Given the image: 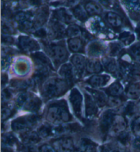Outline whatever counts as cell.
<instances>
[{
	"label": "cell",
	"mask_w": 140,
	"mask_h": 152,
	"mask_svg": "<svg viewBox=\"0 0 140 152\" xmlns=\"http://www.w3.org/2000/svg\"><path fill=\"white\" fill-rule=\"evenodd\" d=\"M29 1L32 6H39L41 4V0H29Z\"/></svg>",
	"instance_id": "obj_56"
},
{
	"label": "cell",
	"mask_w": 140,
	"mask_h": 152,
	"mask_svg": "<svg viewBox=\"0 0 140 152\" xmlns=\"http://www.w3.org/2000/svg\"><path fill=\"white\" fill-rule=\"evenodd\" d=\"M137 36H138V39L140 41V27H139L137 30Z\"/></svg>",
	"instance_id": "obj_58"
},
{
	"label": "cell",
	"mask_w": 140,
	"mask_h": 152,
	"mask_svg": "<svg viewBox=\"0 0 140 152\" xmlns=\"http://www.w3.org/2000/svg\"><path fill=\"white\" fill-rule=\"evenodd\" d=\"M73 152H80L79 150H77V149H76V150H75Z\"/></svg>",
	"instance_id": "obj_59"
},
{
	"label": "cell",
	"mask_w": 140,
	"mask_h": 152,
	"mask_svg": "<svg viewBox=\"0 0 140 152\" xmlns=\"http://www.w3.org/2000/svg\"><path fill=\"white\" fill-rule=\"evenodd\" d=\"M85 9L88 15L95 16V15H99L102 12V8L99 4L95 1H88L86 4Z\"/></svg>",
	"instance_id": "obj_39"
},
{
	"label": "cell",
	"mask_w": 140,
	"mask_h": 152,
	"mask_svg": "<svg viewBox=\"0 0 140 152\" xmlns=\"http://www.w3.org/2000/svg\"><path fill=\"white\" fill-rule=\"evenodd\" d=\"M104 71L110 75L118 79V63L115 58L105 56L101 58Z\"/></svg>",
	"instance_id": "obj_21"
},
{
	"label": "cell",
	"mask_w": 140,
	"mask_h": 152,
	"mask_svg": "<svg viewBox=\"0 0 140 152\" xmlns=\"http://www.w3.org/2000/svg\"><path fill=\"white\" fill-rule=\"evenodd\" d=\"M100 2V4H101L102 5L105 6V7H110V6L112 4V0H98Z\"/></svg>",
	"instance_id": "obj_54"
},
{
	"label": "cell",
	"mask_w": 140,
	"mask_h": 152,
	"mask_svg": "<svg viewBox=\"0 0 140 152\" xmlns=\"http://www.w3.org/2000/svg\"><path fill=\"white\" fill-rule=\"evenodd\" d=\"M84 96V118L86 120L96 119L102 111L90 94L83 91Z\"/></svg>",
	"instance_id": "obj_9"
},
{
	"label": "cell",
	"mask_w": 140,
	"mask_h": 152,
	"mask_svg": "<svg viewBox=\"0 0 140 152\" xmlns=\"http://www.w3.org/2000/svg\"><path fill=\"white\" fill-rule=\"evenodd\" d=\"M55 19L64 23L69 24L73 21V16L67 10L60 8L55 12Z\"/></svg>",
	"instance_id": "obj_32"
},
{
	"label": "cell",
	"mask_w": 140,
	"mask_h": 152,
	"mask_svg": "<svg viewBox=\"0 0 140 152\" xmlns=\"http://www.w3.org/2000/svg\"><path fill=\"white\" fill-rule=\"evenodd\" d=\"M118 113L124 116L130 121L133 118L139 115L137 102L127 100L119 109Z\"/></svg>",
	"instance_id": "obj_20"
},
{
	"label": "cell",
	"mask_w": 140,
	"mask_h": 152,
	"mask_svg": "<svg viewBox=\"0 0 140 152\" xmlns=\"http://www.w3.org/2000/svg\"><path fill=\"white\" fill-rule=\"evenodd\" d=\"M57 74L66 82H68V84L73 88L74 87L77 80L75 77L74 69L70 62H66L61 65L60 67L57 69Z\"/></svg>",
	"instance_id": "obj_17"
},
{
	"label": "cell",
	"mask_w": 140,
	"mask_h": 152,
	"mask_svg": "<svg viewBox=\"0 0 140 152\" xmlns=\"http://www.w3.org/2000/svg\"><path fill=\"white\" fill-rule=\"evenodd\" d=\"M15 91L10 86H7L1 90V105H5L12 102L15 97Z\"/></svg>",
	"instance_id": "obj_35"
},
{
	"label": "cell",
	"mask_w": 140,
	"mask_h": 152,
	"mask_svg": "<svg viewBox=\"0 0 140 152\" xmlns=\"http://www.w3.org/2000/svg\"><path fill=\"white\" fill-rule=\"evenodd\" d=\"M101 144L88 136L77 137V149L80 152H99Z\"/></svg>",
	"instance_id": "obj_11"
},
{
	"label": "cell",
	"mask_w": 140,
	"mask_h": 152,
	"mask_svg": "<svg viewBox=\"0 0 140 152\" xmlns=\"http://www.w3.org/2000/svg\"><path fill=\"white\" fill-rule=\"evenodd\" d=\"M1 88L2 89L7 87V85L10 84L9 81V76L6 72H1Z\"/></svg>",
	"instance_id": "obj_52"
},
{
	"label": "cell",
	"mask_w": 140,
	"mask_h": 152,
	"mask_svg": "<svg viewBox=\"0 0 140 152\" xmlns=\"http://www.w3.org/2000/svg\"><path fill=\"white\" fill-rule=\"evenodd\" d=\"M43 48L44 53L52 60L57 71L70 59L69 50L64 42H43Z\"/></svg>",
	"instance_id": "obj_5"
},
{
	"label": "cell",
	"mask_w": 140,
	"mask_h": 152,
	"mask_svg": "<svg viewBox=\"0 0 140 152\" xmlns=\"http://www.w3.org/2000/svg\"><path fill=\"white\" fill-rule=\"evenodd\" d=\"M43 114L21 113L10 121V129L17 134L36 129L43 121Z\"/></svg>",
	"instance_id": "obj_4"
},
{
	"label": "cell",
	"mask_w": 140,
	"mask_h": 152,
	"mask_svg": "<svg viewBox=\"0 0 140 152\" xmlns=\"http://www.w3.org/2000/svg\"><path fill=\"white\" fill-rule=\"evenodd\" d=\"M1 42L2 44L6 46H10L12 45L15 43V39L12 37H8V36H2L1 39Z\"/></svg>",
	"instance_id": "obj_51"
},
{
	"label": "cell",
	"mask_w": 140,
	"mask_h": 152,
	"mask_svg": "<svg viewBox=\"0 0 140 152\" xmlns=\"http://www.w3.org/2000/svg\"><path fill=\"white\" fill-rule=\"evenodd\" d=\"M77 137L74 135H63L48 141L59 152H73L77 149Z\"/></svg>",
	"instance_id": "obj_7"
},
{
	"label": "cell",
	"mask_w": 140,
	"mask_h": 152,
	"mask_svg": "<svg viewBox=\"0 0 140 152\" xmlns=\"http://www.w3.org/2000/svg\"><path fill=\"white\" fill-rule=\"evenodd\" d=\"M140 80V62H133L131 69L126 83L130 82H139Z\"/></svg>",
	"instance_id": "obj_36"
},
{
	"label": "cell",
	"mask_w": 140,
	"mask_h": 152,
	"mask_svg": "<svg viewBox=\"0 0 140 152\" xmlns=\"http://www.w3.org/2000/svg\"><path fill=\"white\" fill-rule=\"evenodd\" d=\"M137 108H138L139 115H140V99L137 101Z\"/></svg>",
	"instance_id": "obj_57"
},
{
	"label": "cell",
	"mask_w": 140,
	"mask_h": 152,
	"mask_svg": "<svg viewBox=\"0 0 140 152\" xmlns=\"http://www.w3.org/2000/svg\"><path fill=\"white\" fill-rule=\"evenodd\" d=\"M124 47L121 42H113L109 45L107 48V56L111 57H119L123 53Z\"/></svg>",
	"instance_id": "obj_33"
},
{
	"label": "cell",
	"mask_w": 140,
	"mask_h": 152,
	"mask_svg": "<svg viewBox=\"0 0 140 152\" xmlns=\"http://www.w3.org/2000/svg\"><path fill=\"white\" fill-rule=\"evenodd\" d=\"M68 49L73 53L85 54L86 49L83 40L79 37L70 38L68 40Z\"/></svg>",
	"instance_id": "obj_28"
},
{
	"label": "cell",
	"mask_w": 140,
	"mask_h": 152,
	"mask_svg": "<svg viewBox=\"0 0 140 152\" xmlns=\"http://www.w3.org/2000/svg\"><path fill=\"white\" fill-rule=\"evenodd\" d=\"M84 90H86L92 96L93 99L94 100V102H96V104L101 110L106 108L109 97L102 89L92 88L89 86H86L84 88Z\"/></svg>",
	"instance_id": "obj_18"
},
{
	"label": "cell",
	"mask_w": 140,
	"mask_h": 152,
	"mask_svg": "<svg viewBox=\"0 0 140 152\" xmlns=\"http://www.w3.org/2000/svg\"><path fill=\"white\" fill-rule=\"evenodd\" d=\"M124 93L127 100L137 101L140 99V83L139 82H127L124 86Z\"/></svg>",
	"instance_id": "obj_24"
},
{
	"label": "cell",
	"mask_w": 140,
	"mask_h": 152,
	"mask_svg": "<svg viewBox=\"0 0 140 152\" xmlns=\"http://www.w3.org/2000/svg\"><path fill=\"white\" fill-rule=\"evenodd\" d=\"M34 35L36 37L41 38V39H44L47 36V32H46L45 29L40 28L34 32Z\"/></svg>",
	"instance_id": "obj_53"
},
{
	"label": "cell",
	"mask_w": 140,
	"mask_h": 152,
	"mask_svg": "<svg viewBox=\"0 0 140 152\" xmlns=\"http://www.w3.org/2000/svg\"><path fill=\"white\" fill-rule=\"evenodd\" d=\"M38 152H59L50 143L49 141H44L38 145Z\"/></svg>",
	"instance_id": "obj_46"
},
{
	"label": "cell",
	"mask_w": 140,
	"mask_h": 152,
	"mask_svg": "<svg viewBox=\"0 0 140 152\" xmlns=\"http://www.w3.org/2000/svg\"><path fill=\"white\" fill-rule=\"evenodd\" d=\"M73 87L59 75L49 77L39 88V93L44 104L54 99H60Z\"/></svg>",
	"instance_id": "obj_2"
},
{
	"label": "cell",
	"mask_w": 140,
	"mask_h": 152,
	"mask_svg": "<svg viewBox=\"0 0 140 152\" xmlns=\"http://www.w3.org/2000/svg\"><path fill=\"white\" fill-rule=\"evenodd\" d=\"M119 41L123 45H129L135 41V37L133 33L130 32H123L119 36Z\"/></svg>",
	"instance_id": "obj_44"
},
{
	"label": "cell",
	"mask_w": 140,
	"mask_h": 152,
	"mask_svg": "<svg viewBox=\"0 0 140 152\" xmlns=\"http://www.w3.org/2000/svg\"><path fill=\"white\" fill-rule=\"evenodd\" d=\"M30 58L34 68H48L57 71L50 58L43 51H38L31 53Z\"/></svg>",
	"instance_id": "obj_14"
},
{
	"label": "cell",
	"mask_w": 140,
	"mask_h": 152,
	"mask_svg": "<svg viewBox=\"0 0 140 152\" xmlns=\"http://www.w3.org/2000/svg\"><path fill=\"white\" fill-rule=\"evenodd\" d=\"M12 103L19 114L42 113L44 104L41 97L33 91H22L16 93Z\"/></svg>",
	"instance_id": "obj_3"
},
{
	"label": "cell",
	"mask_w": 140,
	"mask_h": 152,
	"mask_svg": "<svg viewBox=\"0 0 140 152\" xmlns=\"http://www.w3.org/2000/svg\"><path fill=\"white\" fill-rule=\"evenodd\" d=\"M133 136H134L133 135L130 129H128L123 132L119 135H118L116 137H115L112 140H114V141L118 142V143L122 145V146L126 147V148H130V145L131 143Z\"/></svg>",
	"instance_id": "obj_31"
},
{
	"label": "cell",
	"mask_w": 140,
	"mask_h": 152,
	"mask_svg": "<svg viewBox=\"0 0 140 152\" xmlns=\"http://www.w3.org/2000/svg\"><path fill=\"white\" fill-rule=\"evenodd\" d=\"M129 149L131 152H140V136H133Z\"/></svg>",
	"instance_id": "obj_49"
},
{
	"label": "cell",
	"mask_w": 140,
	"mask_h": 152,
	"mask_svg": "<svg viewBox=\"0 0 140 152\" xmlns=\"http://www.w3.org/2000/svg\"><path fill=\"white\" fill-rule=\"evenodd\" d=\"M44 121L58 126L77 121L65 99H54L46 103L42 112Z\"/></svg>",
	"instance_id": "obj_1"
},
{
	"label": "cell",
	"mask_w": 140,
	"mask_h": 152,
	"mask_svg": "<svg viewBox=\"0 0 140 152\" xmlns=\"http://www.w3.org/2000/svg\"><path fill=\"white\" fill-rule=\"evenodd\" d=\"M73 13L74 16L79 21L84 22L88 19V12H86V9H84L80 5L75 6L73 9Z\"/></svg>",
	"instance_id": "obj_43"
},
{
	"label": "cell",
	"mask_w": 140,
	"mask_h": 152,
	"mask_svg": "<svg viewBox=\"0 0 140 152\" xmlns=\"http://www.w3.org/2000/svg\"><path fill=\"white\" fill-rule=\"evenodd\" d=\"M50 28L52 34L55 37H56V39H59V37H63L64 34H66V30H64V26H62L61 22L56 19L51 22Z\"/></svg>",
	"instance_id": "obj_34"
},
{
	"label": "cell",
	"mask_w": 140,
	"mask_h": 152,
	"mask_svg": "<svg viewBox=\"0 0 140 152\" xmlns=\"http://www.w3.org/2000/svg\"><path fill=\"white\" fill-rule=\"evenodd\" d=\"M16 152H38V145L20 142L16 147Z\"/></svg>",
	"instance_id": "obj_42"
},
{
	"label": "cell",
	"mask_w": 140,
	"mask_h": 152,
	"mask_svg": "<svg viewBox=\"0 0 140 152\" xmlns=\"http://www.w3.org/2000/svg\"><path fill=\"white\" fill-rule=\"evenodd\" d=\"M101 89L107 95L108 97H121L127 99L124 93V87L122 81L120 80L117 79L109 86Z\"/></svg>",
	"instance_id": "obj_19"
},
{
	"label": "cell",
	"mask_w": 140,
	"mask_h": 152,
	"mask_svg": "<svg viewBox=\"0 0 140 152\" xmlns=\"http://www.w3.org/2000/svg\"><path fill=\"white\" fill-rule=\"evenodd\" d=\"M107 48L103 42L94 41L90 42L86 49V54L91 58H102L107 56Z\"/></svg>",
	"instance_id": "obj_15"
},
{
	"label": "cell",
	"mask_w": 140,
	"mask_h": 152,
	"mask_svg": "<svg viewBox=\"0 0 140 152\" xmlns=\"http://www.w3.org/2000/svg\"><path fill=\"white\" fill-rule=\"evenodd\" d=\"M106 20L111 26L115 28H120L123 25V20L120 16L115 12H109L106 15Z\"/></svg>",
	"instance_id": "obj_38"
},
{
	"label": "cell",
	"mask_w": 140,
	"mask_h": 152,
	"mask_svg": "<svg viewBox=\"0 0 140 152\" xmlns=\"http://www.w3.org/2000/svg\"><path fill=\"white\" fill-rule=\"evenodd\" d=\"M99 152H131L129 148H126L119 145L114 140H108L101 144Z\"/></svg>",
	"instance_id": "obj_29"
},
{
	"label": "cell",
	"mask_w": 140,
	"mask_h": 152,
	"mask_svg": "<svg viewBox=\"0 0 140 152\" xmlns=\"http://www.w3.org/2000/svg\"><path fill=\"white\" fill-rule=\"evenodd\" d=\"M15 54L14 51L10 49H5L1 51V69L2 72H6L10 67L13 62L12 56Z\"/></svg>",
	"instance_id": "obj_30"
},
{
	"label": "cell",
	"mask_w": 140,
	"mask_h": 152,
	"mask_svg": "<svg viewBox=\"0 0 140 152\" xmlns=\"http://www.w3.org/2000/svg\"><path fill=\"white\" fill-rule=\"evenodd\" d=\"M11 67L15 78H26L32 72V64L27 58L19 57L12 62Z\"/></svg>",
	"instance_id": "obj_8"
},
{
	"label": "cell",
	"mask_w": 140,
	"mask_h": 152,
	"mask_svg": "<svg viewBox=\"0 0 140 152\" xmlns=\"http://www.w3.org/2000/svg\"><path fill=\"white\" fill-rule=\"evenodd\" d=\"M19 50L25 53H32L38 51L41 46L36 40L28 37H20L18 40Z\"/></svg>",
	"instance_id": "obj_16"
},
{
	"label": "cell",
	"mask_w": 140,
	"mask_h": 152,
	"mask_svg": "<svg viewBox=\"0 0 140 152\" xmlns=\"http://www.w3.org/2000/svg\"><path fill=\"white\" fill-rule=\"evenodd\" d=\"M36 129L44 141H47L55 137L54 125H52L44 121Z\"/></svg>",
	"instance_id": "obj_26"
},
{
	"label": "cell",
	"mask_w": 140,
	"mask_h": 152,
	"mask_svg": "<svg viewBox=\"0 0 140 152\" xmlns=\"http://www.w3.org/2000/svg\"><path fill=\"white\" fill-rule=\"evenodd\" d=\"M81 32V29L76 25H71L66 30V35L70 39V38L78 37Z\"/></svg>",
	"instance_id": "obj_45"
},
{
	"label": "cell",
	"mask_w": 140,
	"mask_h": 152,
	"mask_svg": "<svg viewBox=\"0 0 140 152\" xmlns=\"http://www.w3.org/2000/svg\"><path fill=\"white\" fill-rule=\"evenodd\" d=\"M68 102L70 110L76 119L84 125L86 119L84 118V96L77 87L70 89L68 97Z\"/></svg>",
	"instance_id": "obj_6"
},
{
	"label": "cell",
	"mask_w": 140,
	"mask_h": 152,
	"mask_svg": "<svg viewBox=\"0 0 140 152\" xmlns=\"http://www.w3.org/2000/svg\"><path fill=\"white\" fill-rule=\"evenodd\" d=\"M70 62L74 69L75 77L77 81H79L86 76V68L88 58L83 54L75 53L70 57Z\"/></svg>",
	"instance_id": "obj_10"
},
{
	"label": "cell",
	"mask_w": 140,
	"mask_h": 152,
	"mask_svg": "<svg viewBox=\"0 0 140 152\" xmlns=\"http://www.w3.org/2000/svg\"><path fill=\"white\" fill-rule=\"evenodd\" d=\"M112 77L107 73H99L90 75L85 80L84 83L86 86L92 88L101 89L105 88L110 83Z\"/></svg>",
	"instance_id": "obj_13"
},
{
	"label": "cell",
	"mask_w": 140,
	"mask_h": 152,
	"mask_svg": "<svg viewBox=\"0 0 140 152\" xmlns=\"http://www.w3.org/2000/svg\"><path fill=\"white\" fill-rule=\"evenodd\" d=\"M1 124H5V123L10 122L12 118L16 117L17 115H19V111H18L16 107L13 104L12 102L10 104L1 105Z\"/></svg>",
	"instance_id": "obj_25"
},
{
	"label": "cell",
	"mask_w": 140,
	"mask_h": 152,
	"mask_svg": "<svg viewBox=\"0 0 140 152\" xmlns=\"http://www.w3.org/2000/svg\"><path fill=\"white\" fill-rule=\"evenodd\" d=\"M1 152H16V149L10 147H1Z\"/></svg>",
	"instance_id": "obj_55"
},
{
	"label": "cell",
	"mask_w": 140,
	"mask_h": 152,
	"mask_svg": "<svg viewBox=\"0 0 140 152\" xmlns=\"http://www.w3.org/2000/svg\"><path fill=\"white\" fill-rule=\"evenodd\" d=\"M1 30H2V32L4 33V34H14L15 32L14 28H13L8 23H2Z\"/></svg>",
	"instance_id": "obj_50"
},
{
	"label": "cell",
	"mask_w": 140,
	"mask_h": 152,
	"mask_svg": "<svg viewBox=\"0 0 140 152\" xmlns=\"http://www.w3.org/2000/svg\"><path fill=\"white\" fill-rule=\"evenodd\" d=\"M127 53L133 61L140 62V42L133 44L128 48Z\"/></svg>",
	"instance_id": "obj_40"
},
{
	"label": "cell",
	"mask_w": 140,
	"mask_h": 152,
	"mask_svg": "<svg viewBox=\"0 0 140 152\" xmlns=\"http://www.w3.org/2000/svg\"><path fill=\"white\" fill-rule=\"evenodd\" d=\"M92 30L96 32H105L107 30V27L105 24L101 20H94L92 23Z\"/></svg>",
	"instance_id": "obj_47"
},
{
	"label": "cell",
	"mask_w": 140,
	"mask_h": 152,
	"mask_svg": "<svg viewBox=\"0 0 140 152\" xmlns=\"http://www.w3.org/2000/svg\"><path fill=\"white\" fill-rule=\"evenodd\" d=\"M21 142L24 143L39 145L44 142V140L37 132L36 129L23 132L18 134Z\"/></svg>",
	"instance_id": "obj_22"
},
{
	"label": "cell",
	"mask_w": 140,
	"mask_h": 152,
	"mask_svg": "<svg viewBox=\"0 0 140 152\" xmlns=\"http://www.w3.org/2000/svg\"><path fill=\"white\" fill-rule=\"evenodd\" d=\"M1 147H10L16 149V147L21 142L17 134L12 130H8L4 132H1Z\"/></svg>",
	"instance_id": "obj_23"
},
{
	"label": "cell",
	"mask_w": 140,
	"mask_h": 152,
	"mask_svg": "<svg viewBox=\"0 0 140 152\" xmlns=\"http://www.w3.org/2000/svg\"><path fill=\"white\" fill-rule=\"evenodd\" d=\"M104 71L103 66L100 58H88L86 68V76L102 73Z\"/></svg>",
	"instance_id": "obj_27"
},
{
	"label": "cell",
	"mask_w": 140,
	"mask_h": 152,
	"mask_svg": "<svg viewBox=\"0 0 140 152\" xmlns=\"http://www.w3.org/2000/svg\"><path fill=\"white\" fill-rule=\"evenodd\" d=\"M128 129H129V121L121 114L117 113L113 122L112 126L111 127L108 140L113 139Z\"/></svg>",
	"instance_id": "obj_12"
},
{
	"label": "cell",
	"mask_w": 140,
	"mask_h": 152,
	"mask_svg": "<svg viewBox=\"0 0 140 152\" xmlns=\"http://www.w3.org/2000/svg\"><path fill=\"white\" fill-rule=\"evenodd\" d=\"M126 101H127V99H124V98L109 97L107 104L106 108L113 109V110H115L118 112L119 109L121 108V106H123Z\"/></svg>",
	"instance_id": "obj_37"
},
{
	"label": "cell",
	"mask_w": 140,
	"mask_h": 152,
	"mask_svg": "<svg viewBox=\"0 0 140 152\" xmlns=\"http://www.w3.org/2000/svg\"><path fill=\"white\" fill-rule=\"evenodd\" d=\"M129 129L134 136H140V115L129 121Z\"/></svg>",
	"instance_id": "obj_41"
},
{
	"label": "cell",
	"mask_w": 140,
	"mask_h": 152,
	"mask_svg": "<svg viewBox=\"0 0 140 152\" xmlns=\"http://www.w3.org/2000/svg\"><path fill=\"white\" fill-rule=\"evenodd\" d=\"M32 18V15L30 12H19L15 15V19L19 24L23 23V22L26 21H29L31 20Z\"/></svg>",
	"instance_id": "obj_48"
}]
</instances>
